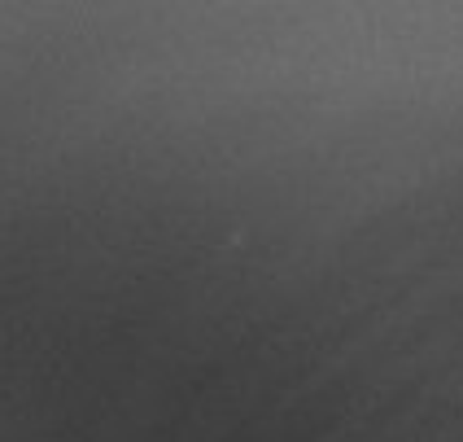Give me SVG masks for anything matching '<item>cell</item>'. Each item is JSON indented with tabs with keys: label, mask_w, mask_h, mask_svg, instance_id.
I'll use <instances>...</instances> for the list:
<instances>
[]
</instances>
